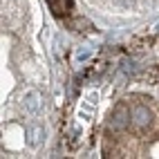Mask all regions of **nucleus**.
Wrapping results in <instances>:
<instances>
[{"mask_svg": "<svg viewBox=\"0 0 159 159\" xmlns=\"http://www.w3.org/2000/svg\"><path fill=\"white\" fill-rule=\"evenodd\" d=\"M130 121L137 130H146L150 125V112H148L146 105H134L130 110Z\"/></svg>", "mask_w": 159, "mask_h": 159, "instance_id": "obj_1", "label": "nucleus"}, {"mask_svg": "<svg viewBox=\"0 0 159 159\" xmlns=\"http://www.w3.org/2000/svg\"><path fill=\"white\" fill-rule=\"evenodd\" d=\"M157 31H159V27H157Z\"/></svg>", "mask_w": 159, "mask_h": 159, "instance_id": "obj_7", "label": "nucleus"}, {"mask_svg": "<svg viewBox=\"0 0 159 159\" xmlns=\"http://www.w3.org/2000/svg\"><path fill=\"white\" fill-rule=\"evenodd\" d=\"M130 123H132V121H130V112L125 110V108H116V110H114L112 119H110V128H112V130H116V132H119V130H125Z\"/></svg>", "mask_w": 159, "mask_h": 159, "instance_id": "obj_2", "label": "nucleus"}, {"mask_svg": "<svg viewBox=\"0 0 159 159\" xmlns=\"http://www.w3.org/2000/svg\"><path fill=\"white\" fill-rule=\"evenodd\" d=\"M43 134H45L43 128H34V132H31V146H38V141H43Z\"/></svg>", "mask_w": 159, "mask_h": 159, "instance_id": "obj_5", "label": "nucleus"}, {"mask_svg": "<svg viewBox=\"0 0 159 159\" xmlns=\"http://www.w3.org/2000/svg\"><path fill=\"white\" fill-rule=\"evenodd\" d=\"M61 7H63V14L70 11V9H72V0H61Z\"/></svg>", "mask_w": 159, "mask_h": 159, "instance_id": "obj_6", "label": "nucleus"}, {"mask_svg": "<svg viewBox=\"0 0 159 159\" xmlns=\"http://www.w3.org/2000/svg\"><path fill=\"white\" fill-rule=\"evenodd\" d=\"M90 56H92V49L83 47V49H79L76 54H74V61H76V63H83V61H88Z\"/></svg>", "mask_w": 159, "mask_h": 159, "instance_id": "obj_4", "label": "nucleus"}, {"mask_svg": "<svg viewBox=\"0 0 159 159\" xmlns=\"http://www.w3.org/2000/svg\"><path fill=\"white\" fill-rule=\"evenodd\" d=\"M23 108H25L27 114H38V110H40V97L36 92H27L23 97Z\"/></svg>", "mask_w": 159, "mask_h": 159, "instance_id": "obj_3", "label": "nucleus"}]
</instances>
